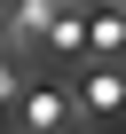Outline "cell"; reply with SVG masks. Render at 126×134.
<instances>
[{
    "instance_id": "6da1fadb",
    "label": "cell",
    "mask_w": 126,
    "mask_h": 134,
    "mask_svg": "<svg viewBox=\"0 0 126 134\" xmlns=\"http://www.w3.org/2000/svg\"><path fill=\"white\" fill-rule=\"evenodd\" d=\"M79 110H95V118H110V110H126V71L102 55V71H87L79 79Z\"/></svg>"
},
{
    "instance_id": "7a4b0ae2",
    "label": "cell",
    "mask_w": 126,
    "mask_h": 134,
    "mask_svg": "<svg viewBox=\"0 0 126 134\" xmlns=\"http://www.w3.org/2000/svg\"><path fill=\"white\" fill-rule=\"evenodd\" d=\"M71 103H79V95H63V87H32V95H24V126L55 134L63 118H71Z\"/></svg>"
},
{
    "instance_id": "3957f363",
    "label": "cell",
    "mask_w": 126,
    "mask_h": 134,
    "mask_svg": "<svg viewBox=\"0 0 126 134\" xmlns=\"http://www.w3.org/2000/svg\"><path fill=\"white\" fill-rule=\"evenodd\" d=\"M87 47H95V55H126V8L87 16Z\"/></svg>"
},
{
    "instance_id": "277c9868",
    "label": "cell",
    "mask_w": 126,
    "mask_h": 134,
    "mask_svg": "<svg viewBox=\"0 0 126 134\" xmlns=\"http://www.w3.org/2000/svg\"><path fill=\"white\" fill-rule=\"evenodd\" d=\"M47 47H63V55H71V47H87V16H71V8H63V16L47 24Z\"/></svg>"
},
{
    "instance_id": "5b68a950",
    "label": "cell",
    "mask_w": 126,
    "mask_h": 134,
    "mask_svg": "<svg viewBox=\"0 0 126 134\" xmlns=\"http://www.w3.org/2000/svg\"><path fill=\"white\" fill-rule=\"evenodd\" d=\"M0 103H16V71H8V63H0Z\"/></svg>"
}]
</instances>
